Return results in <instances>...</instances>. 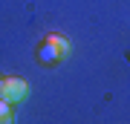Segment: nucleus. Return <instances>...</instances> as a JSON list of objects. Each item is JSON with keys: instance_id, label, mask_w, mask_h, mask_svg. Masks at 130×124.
Wrapping results in <instances>:
<instances>
[{"instance_id": "3", "label": "nucleus", "mask_w": 130, "mask_h": 124, "mask_svg": "<svg viewBox=\"0 0 130 124\" xmlns=\"http://www.w3.org/2000/svg\"><path fill=\"white\" fill-rule=\"evenodd\" d=\"M0 121H12V104L6 98H0Z\"/></svg>"}, {"instance_id": "1", "label": "nucleus", "mask_w": 130, "mask_h": 124, "mask_svg": "<svg viewBox=\"0 0 130 124\" xmlns=\"http://www.w3.org/2000/svg\"><path fill=\"white\" fill-rule=\"evenodd\" d=\"M70 55V41L61 35H46V41H43V46L38 49V61L41 64H58L61 58Z\"/></svg>"}, {"instance_id": "2", "label": "nucleus", "mask_w": 130, "mask_h": 124, "mask_svg": "<svg viewBox=\"0 0 130 124\" xmlns=\"http://www.w3.org/2000/svg\"><path fill=\"white\" fill-rule=\"evenodd\" d=\"M29 95V84L23 78H0V98H6L9 104H20Z\"/></svg>"}]
</instances>
